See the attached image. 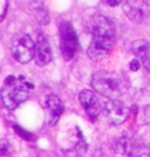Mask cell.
<instances>
[{
	"label": "cell",
	"mask_w": 150,
	"mask_h": 157,
	"mask_svg": "<svg viewBox=\"0 0 150 157\" xmlns=\"http://www.w3.org/2000/svg\"><path fill=\"white\" fill-rule=\"evenodd\" d=\"M105 114L106 117L111 124L120 125L128 118L130 110L123 102L118 100H109L105 103Z\"/></svg>",
	"instance_id": "cell-7"
},
{
	"label": "cell",
	"mask_w": 150,
	"mask_h": 157,
	"mask_svg": "<svg viewBox=\"0 0 150 157\" xmlns=\"http://www.w3.org/2000/svg\"><path fill=\"white\" fill-rule=\"evenodd\" d=\"M131 49L136 59L150 71V42L145 40H136L133 42Z\"/></svg>",
	"instance_id": "cell-11"
},
{
	"label": "cell",
	"mask_w": 150,
	"mask_h": 157,
	"mask_svg": "<svg viewBox=\"0 0 150 157\" xmlns=\"http://www.w3.org/2000/svg\"><path fill=\"white\" fill-rule=\"evenodd\" d=\"M88 31L91 35V41L87 54L93 61H100L109 54L115 44V26L103 15H94L88 22Z\"/></svg>",
	"instance_id": "cell-1"
},
{
	"label": "cell",
	"mask_w": 150,
	"mask_h": 157,
	"mask_svg": "<svg viewBox=\"0 0 150 157\" xmlns=\"http://www.w3.org/2000/svg\"><path fill=\"white\" fill-rule=\"evenodd\" d=\"M124 14L131 22L141 25L150 17V6L147 1H125L122 4Z\"/></svg>",
	"instance_id": "cell-6"
},
{
	"label": "cell",
	"mask_w": 150,
	"mask_h": 157,
	"mask_svg": "<svg viewBox=\"0 0 150 157\" xmlns=\"http://www.w3.org/2000/svg\"><path fill=\"white\" fill-rule=\"evenodd\" d=\"M33 86L28 83L24 76H14L10 75L5 80L1 88V100L6 108L13 110L22 102L29 98V89Z\"/></svg>",
	"instance_id": "cell-3"
},
{
	"label": "cell",
	"mask_w": 150,
	"mask_h": 157,
	"mask_svg": "<svg viewBox=\"0 0 150 157\" xmlns=\"http://www.w3.org/2000/svg\"><path fill=\"white\" fill-rule=\"evenodd\" d=\"M1 6H2V10H1V17H0V19L4 20L5 14H6V10H7V7H8V4H7L6 1H4V2L1 4Z\"/></svg>",
	"instance_id": "cell-16"
},
{
	"label": "cell",
	"mask_w": 150,
	"mask_h": 157,
	"mask_svg": "<svg viewBox=\"0 0 150 157\" xmlns=\"http://www.w3.org/2000/svg\"><path fill=\"white\" fill-rule=\"evenodd\" d=\"M140 66H141V63H140V61H138L137 59H134V60H133V61L130 62V68H131V71H134V72H136V71H138Z\"/></svg>",
	"instance_id": "cell-15"
},
{
	"label": "cell",
	"mask_w": 150,
	"mask_h": 157,
	"mask_svg": "<svg viewBox=\"0 0 150 157\" xmlns=\"http://www.w3.org/2000/svg\"><path fill=\"white\" fill-rule=\"evenodd\" d=\"M79 98H80V102H81L82 107L87 111L88 116L91 120H96L101 113V103H100L98 95L91 90L85 89L80 93Z\"/></svg>",
	"instance_id": "cell-8"
},
{
	"label": "cell",
	"mask_w": 150,
	"mask_h": 157,
	"mask_svg": "<svg viewBox=\"0 0 150 157\" xmlns=\"http://www.w3.org/2000/svg\"><path fill=\"white\" fill-rule=\"evenodd\" d=\"M134 148V145L131 143V141L128 137H121L118 138L115 143V149L118 154H123V155H129L131 149Z\"/></svg>",
	"instance_id": "cell-13"
},
{
	"label": "cell",
	"mask_w": 150,
	"mask_h": 157,
	"mask_svg": "<svg viewBox=\"0 0 150 157\" xmlns=\"http://www.w3.org/2000/svg\"><path fill=\"white\" fill-rule=\"evenodd\" d=\"M86 150H87L86 140H85V137L82 136L81 131L79 130L76 142L73 143L71 148L63 150V154H65L67 157H82L86 154Z\"/></svg>",
	"instance_id": "cell-12"
},
{
	"label": "cell",
	"mask_w": 150,
	"mask_h": 157,
	"mask_svg": "<svg viewBox=\"0 0 150 157\" xmlns=\"http://www.w3.org/2000/svg\"><path fill=\"white\" fill-rule=\"evenodd\" d=\"M60 45L65 60H71L76 55L79 49L78 35L72 25L67 21H63L60 26Z\"/></svg>",
	"instance_id": "cell-5"
},
{
	"label": "cell",
	"mask_w": 150,
	"mask_h": 157,
	"mask_svg": "<svg viewBox=\"0 0 150 157\" xmlns=\"http://www.w3.org/2000/svg\"><path fill=\"white\" fill-rule=\"evenodd\" d=\"M107 4L110 5V6H116V5H120V4H121V1H120V0H115V1H110V0H109V1H107Z\"/></svg>",
	"instance_id": "cell-17"
},
{
	"label": "cell",
	"mask_w": 150,
	"mask_h": 157,
	"mask_svg": "<svg viewBox=\"0 0 150 157\" xmlns=\"http://www.w3.org/2000/svg\"><path fill=\"white\" fill-rule=\"evenodd\" d=\"M128 157H150V149L145 147L134 145V148L129 152Z\"/></svg>",
	"instance_id": "cell-14"
},
{
	"label": "cell",
	"mask_w": 150,
	"mask_h": 157,
	"mask_svg": "<svg viewBox=\"0 0 150 157\" xmlns=\"http://www.w3.org/2000/svg\"><path fill=\"white\" fill-rule=\"evenodd\" d=\"M45 113L46 121L51 125H54L59 121L61 114L63 113V103L56 95L52 94L46 98Z\"/></svg>",
	"instance_id": "cell-9"
},
{
	"label": "cell",
	"mask_w": 150,
	"mask_h": 157,
	"mask_svg": "<svg viewBox=\"0 0 150 157\" xmlns=\"http://www.w3.org/2000/svg\"><path fill=\"white\" fill-rule=\"evenodd\" d=\"M35 63L40 67H44L52 60V49L48 40L44 34L40 33L38 35V41L35 44V55H34Z\"/></svg>",
	"instance_id": "cell-10"
},
{
	"label": "cell",
	"mask_w": 150,
	"mask_h": 157,
	"mask_svg": "<svg viewBox=\"0 0 150 157\" xmlns=\"http://www.w3.org/2000/svg\"><path fill=\"white\" fill-rule=\"evenodd\" d=\"M93 88L105 98L116 100L127 88V82L122 75L116 72L98 71L91 78Z\"/></svg>",
	"instance_id": "cell-2"
},
{
	"label": "cell",
	"mask_w": 150,
	"mask_h": 157,
	"mask_svg": "<svg viewBox=\"0 0 150 157\" xmlns=\"http://www.w3.org/2000/svg\"><path fill=\"white\" fill-rule=\"evenodd\" d=\"M11 51L17 61H19L20 63H27L32 59H34L35 44L28 34L19 33L14 35L12 39Z\"/></svg>",
	"instance_id": "cell-4"
}]
</instances>
